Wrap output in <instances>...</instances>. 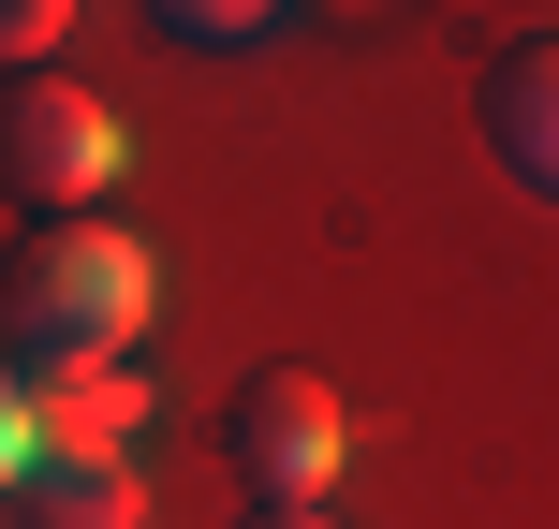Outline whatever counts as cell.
Listing matches in <instances>:
<instances>
[{"label":"cell","instance_id":"1","mask_svg":"<svg viewBox=\"0 0 559 529\" xmlns=\"http://www.w3.org/2000/svg\"><path fill=\"white\" fill-rule=\"evenodd\" d=\"M147 309H163V251L133 221H45L0 265V368L59 383V368H133Z\"/></svg>","mask_w":559,"mask_h":529},{"label":"cell","instance_id":"3","mask_svg":"<svg viewBox=\"0 0 559 529\" xmlns=\"http://www.w3.org/2000/svg\"><path fill=\"white\" fill-rule=\"evenodd\" d=\"M222 456L251 471L265 515H324V485L354 471V412H338V383H309V368H265V383H236Z\"/></svg>","mask_w":559,"mask_h":529},{"label":"cell","instance_id":"4","mask_svg":"<svg viewBox=\"0 0 559 529\" xmlns=\"http://www.w3.org/2000/svg\"><path fill=\"white\" fill-rule=\"evenodd\" d=\"M486 147H501L515 192H559V45L545 29H515V45L486 59Z\"/></svg>","mask_w":559,"mask_h":529},{"label":"cell","instance_id":"9","mask_svg":"<svg viewBox=\"0 0 559 529\" xmlns=\"http://www.w3.org/2000/svg\"><path fill=\"white\" fill-rule=\"evenodd\" d=\"M15 485H29V383L0 368V501H15Z\"/></svg>","mask_w":559,"mask_h":529},{"label":"cell","instance_id":"2","mask_svg":"<svg viewBox=\"0 0 559 529\" xmlns=\"http://www.w3.org/2000/svg\"><path fill=\"white\" fill-rule=\"evenodd\" d=\"M118 163H133L118 104H88L74 74H0V192H15V206H45V221H104Z\"/></svg>","mask_w":559,"mask_h":529},{"label":"cell","instance_id":"8","mask_svg":"<svg viewBox=\"0 0 559 529\" xmlns=\"http://www.w3.org/2000/svg\"><path fill=\"white\" fill-rule=\"evenodd\" d=\"M59 29H74V0H0V74H45Z\"/></svg>","mask_w":559,"mask_h":529},{"label":"cell","instance_id":"6","mask_svg":"<svg viewBox=\"0 0 559 529\" xmlns=\"http://www.w3.org/2000/svg\"><path fill=\"white\" fill-rule=\"evenodd\" d=\"M29 529H147V471L133 456H45V471L15 485Z\"/></svg>","mask_w":559,"mask_h":529},{"label":"cell","instance_id":"7","mask_svg":"<svg viewBox=\"0 0 559 529\" xmlns=\"http://www.w3.org/2000/svg\"><path fill=\"white\" fill-rule=\"evenodd\" d=\"M147 29H163V45H192V59H236V45H265V0H236V15H222V0H163V15H147Z\"/></svg>","mask_w":559,"mask_h":529},{"label":"cell","instance_id":"10","mask_svg":"<svg viewBox=\"0 0 559 529\" xmlns=\"http://www.w3.org/2000/svg\"><path fill=\"white\" fill-rule=\"evenodd\" d=\"M251 529H338V515H251Z\"/></svg>","mask_w":559,"mask_h":529},{"label":"cell","instance_id":"5","mask_svg":"<svg viewBox=\"0 0 559 529\" xmlns=\"http://www.w3.org/2000/svg\"><path fill=\"white\" fill-rule=\"evenodd\" d=\"M147 426V368H59V383H29V471L45 456H133Z\"/></svg>","mask_w":559,"mask_h":529}]
</instances>
